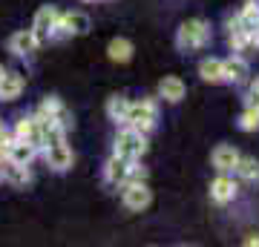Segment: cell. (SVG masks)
<instances>
[{
	"label": "cell",
	"instance_id": "1",
	"mask_svg": "<svg viewBox=\"0 0 259 247\" xmlns=\"http://www.w3.org/2000/svg\"><path fill=\"white\" fill-rule=\"evenodd\" d=\"M124 127H133L147 135L150 129L156 127V98H141V101H130L127 115L121 121Z\"/></svg>",
	"mask_w": 259,
	"mask_h": 247
},
{
	"label": "cell",
	"instance_id": "2",
	"mask_svg": "<svg viewBox=\"0 0 259 247\" xmlns=\"http://www.w3.org/2000/svg\"><path fill=\"white\" fill-rule=\"evenodd\" d=\"M207 37H210V26H207V20L193 18V20H185V23L179 26L176 46L182 49V52H193V49H202V46L207 43Z\"/></svg>",
	"mask_w": 259,
	"mask_h": 247
},
{
	"label": "cell",
	"instance_id": "3",
	"mask_svg": "<svg viewBox=\"0 0 259 247\" xmlns=\"http://www.w3.org/2000/svg\"><path fill=\"white\" fill-rule=\"evenodd\" d=\"M147 153V135L139 132L133 127H124L115 138V156L121 158H130V161H139L141 156Z\"/></svg>",
	"mask_w": 259,
	"mask_h": 247
},
{
	"label": "cell",
	"instance_id": "4",
	"mask_svg": "<svg viewBox=\"0 0 259 247\" xmlns=\"http://www.w3.org/2000/svg\"><path fill=\"white\" fill-rule=\"evenodd\" d=\"M121 199H124V207L133 213H141L153 202V192L144 181H124L121 184Z\"/></svg>",
	"mask_w": 259,
	"mask_h": 247
},
{
	"label": "cell",
	"instance_id": "5",
	"mask_svg": "<svg viewBox=\"0 0 259 247\" xmlns=\"http://www.w3.org/2000/svg\"><path fill=\"white\" fill-rule=\"evenodd\" d=\"M40 43H44V40H40L32 29H20V32H15V35L9 37V52L18 55V58H29L40 49Z\"/></svg>",
	"mask_w": 259,
	"mask_h": 247
},
{
	"label": "cell",
	"instance_id": "6",
	"mask_svg": "<svg viewBox=\"0 0 259 247\" xmlns=\"http://www.w3.org/2000/svg\"><path fill=\"white\" fill-rule=\"evenodd\" d=\"M12 138L29 141V144H35L37 150H44V135H40V124H37L35 115H23V118H18V124H15V129H12Z\"/></svg>",
	"mask_w": 259,
	"mask_h": 247
},
{
	"label": "cell",
	"instance_id": "7",
	"mask_svg": "<svg viewBox=\"0 0 259 247\" xmlns=\"http://www.w3.org/2000/svg\"><path fill=\"white\" fill-rule=\"evenodd\" d=\"M40 153H44L47 164L52 167L55 173H66V170L72 167V150H69L66 141H61V144H49V146H44Z\"/></svg>",
	"mask_w": 259,
	"mask_h": 247
},
{
	"label": "cell",
	"instance_id": "8",
	"mask_svg": "<svg viewBox=\"0 0 259 247\" xmlns=\"http://www.w3.org/2000/svg\"><path fill=\"white\" fill-rule=\"evenodd\" d=\"M58 18H61V12H58L55 6H40V9L35 12V20H32V32H35L40 40H49L52 29L58 26Z\"/></svg>",
	"mask_w": 259,
	"mask_h": 247
},
{
	"label": "cell",
	"instance_id": "9",
	"mask_svg": "<svg viewBox=\"0 0 259 247\" xmlns=\"http://www.w3.org/2000/svg\"><path fill=\"white\" fill-rule=\"evenodd\" d=\"M37 115H47V118H52L55 124H61V127L69 132V129L75 127V121H72V112L66 110L64 104L58 101V98H47V101L37 107Z\"/></svg>",
	"mask_w": 259,
	"mask_h": 247
},
{
	"label": "cell",
	"instance_id": "10",
	"mask_svg": "<svg viewBox=\"0 0 259 247\" xmlns=\"http://www.w3.org/2000/svg\"><path fill=\"white\" fill-rule=\"evenodd\" d=\"M248 58L245 55H231L228 61H222V81L228 83H245L248 81Z\"/></svg>",
	"mask_w": 259,
	"mask_h": 247
},
{
	"label": "cell",
	"instance_id": "11",
	"mask_svg": "<svg viewBox=\"0 0 259 247\" xmlns=\"http://www.w3.org/2000/svg\"><path fill=\"white\" fill-rule=\"evenodd\" d=\"M236 181H233L228 173H219L216 178H213V184H210V199L216 204H228V202H233L236 199Z\"/></svg>",
	"mask_w": 259,
	"mask_h": 247
},
{
	"label": "cell",
	"instance_id": "12",
	"mask_svg": "<svg viewBox=\"0 0 259 247\" xmlns=\"http://www.w3.org/2000/svg\"><path fill=\"white\" fill-rule=\"evenodd\" d=\"M130 167H133V161H130V158H121V156H115V153H112V158L107 161V167H104V178H107V184L121 187V184L127 181Z\"/></svg>",
	"mask_w": 259,
	"mask_h": 247
},
{
	"label": "cell",
	"instance_id": "13",
	"mask_svg": "<svg viewBox=\"0 0 259 247\" xmlns=\"http://www.w3.org/2000/svg\"><path fill=\"white\" fill-rule=\"evenodd\" d=\"M23 86H26L23 75L15 72V69H6L3 72V81H0V101H15V98H20Z\"/></svg>",
	"mask_w": 259,
	"mask_h": 247
},
{
	"label": "cell",
	"instance_id": "14",
	"mask_svg": "<svg viewBox=\"0 0 259 247\" xmlns=\"http://www.w3.org/2000/svg\"><path fill=\"white\" fill-rule=\"evenodd\" d=\"M185 92H187L185 81L176 78V75H167V78L158 81V98H164V101H170V104H179L185 98Z\"/></svg>",
	"mask_w": 259,
	"mask_h": 247
},
{
	"label": "cell",
	"instance_id": "15",
	"mask_svg": "<svg viewBox=\"0 0 259 247\" xmlns=\"http://www.w3.org/2000/svg\"><path fill=\"white\" fill-rule=\"evenodd\" d=\"M239 161V150L233 144H219L213 150V167L219 170V173H231L233 167Z\"/></svg>",
	"mask_w": 259,
	"mask_h": 247
},
{
	"label": "cell",
	"instance_id": "16",
	"mask_svg": "<svg viewBox=\"0 0 259 247\" xmlns=\"http://www.w3.org/2000/svg\"><path fill=\"white\" fill-rule=\"evenodd\" d=\"M37 153H40V150H37L35 144H29V141H18V138H15L9 144V161H15V164L29 167L37 158Z\"/></svg>",
	"mask_w": 259,
	"mask_h": 247
},
{
	"label": "cell",
	"instance_id": "17",
	"mask_svg": "<svg viewBox=\"0 0 259 247\" xmlns=\"http://www.w3.org/2000/svg\"><path fill=\"white\" fill-rule=\"evenodd\" d=\"M3 181H12L15 187H26V184H32V170L6 158L3 161Z\"/></svg>",
	"mask_w": 259,
	"mask_h": 247
},
{
	"label": "cell",
	"instance_id": "18",
	"mask_svg": "<svg viewBox=\"0 0 259 247\" xmlns=\"http://www.w3.org/2000/svg\"><path fill=\"white\" fill-rule=\"evenodd\" d=\"M107 58L115 61V64H127L130 58H133V43H130L127 37H112L110 43H107Z\"/></svg>",
	"mask_w": 259,
	"mask_h": 247
},
{
	"label": "cell",
	"instance_id": "19",
	"mask_svg": "<svg viewBox=\"0 0 259 247\" xmlns=\"http://www.w3.org/2000/svg\"><path fill=\"white\" fill-rule=\"evenodd\" d=\"M233 173L239 175L242 181H256L259 178V161L250 156H239V161H236V167H233Z\"/></svg>",
	"mask_w": 259,
	"mask_h": 247
},
{
	"label": "cell",
	"instance_id": "20",
	"mask_svg": "<svg viewBox=\"0 0 259 247\" xmlns=\"http://www.w3.org/2000/svg\"><path fill=\"white\" fill-rule=\"evenodd\" d=\"M199 75L207 83H222V61L219 58H204L199 64Z\"/></svg>",
	"mask_w": 259,
	"mask_h": 247
},
{
	"label": "cell",
	"instance_id": "21",
	"mask_svg": "<svg viewBox=\"0 0 259 247\" xmlns=\"http://www.w3.org/2000/svg\"><path fill=\"white\" fill-rule=\"evenodd\" d=\"M127 107H130V101L124 98V95H112L110 101H107V118L115 121V124H121L124 115H127Z\"/></svg>",
	"mask_w": 259,
	"mask_h": 247
},
{
	"label": "cell",
	"instance_id": "22",
	"mask_svg": "<svg viewBox=\"0 0 259 247\" xmlns=\"http://www.w3.org/2000/svg\"><path fill=\"white\" fill-rule=\"evenodd\" d=\"M236 18L245 23V29H250V32H253V29L259 26V0H248V3L242 6V12L236 15Z\"/></svg>",
	"mask_w": 259,
	"mask_h": 247
},
{
	"label": "cell",
	"instance_id": "23",
	"mask_svg": "<svg viewBox=\"0 0 259 247\" xmlns=\"http://www.w3.org/2000/svg\"><path fill=\"white\" fill-rule=\"evenodd\" d=\"M239 127L245 129V132H253V129H259V110H253V107H245V112H242V118H239Z\"/></svg>",
	"mask_w": 259,
	"mask_h": 247
},
{
	"label": "cell",
	"instance_id": "24",
	"mask_svg": "<svg viewBox=\"0 0 259 247\" xmlns=\"http://www.w3.org/2000/svg\"><path fill=\"white\" fill-rule=\"evenodd\" d=\"M147 178V170L144 167H139L136 161H133V167H130V175H127V181H144Z\"/></svg>",
	"mask_w": 259,
	"mask_h": 247
},
{
	"label": "cell",
	"instance_id": "25",
	"mask_svg": "<svg viewBox=\"0 0 259 247\" xmlns=\"http://www.w3.org/2000/svg\"><path fill=\"white\" fill-rule=\"evenodd\" d=\"M12 141V129L3 124V118H0V144H9Z\"/></svg>",
	"mask_w": 259,
	"mask_h": 247
},
{
	"label": "cell",
	"instance_id": "26",
	"mask_svg": "<svg viewBox=\"0 0 259 247\" xmlns=\"http://www.w3.org/2000/svg\"><path fill=\"white\" fill-rule=\"evenodd\" d=\"M248 107H253V110H259V92H253V89L248 92Z\"/></svg>",
	"mask_w": 259,
	"mask_h": 247
},
{
	"label": "cell",
	"instance_id": "27",
	"mask_svg": "<svg viewBox=\"0 0 259 247\" xmlns=\"http://www.w3.org/2000/svg\"><path fill=\"white\" fill-rule=\"evenodd\" d=\"M245 244H248V247L256 244V247H259V236H248V238H245Z\"/></svg>",
	"mask_w": 259,
	"mask_h": 247
},
{
	"label": "cell",
	"instance_id": "28",
	"mask_svg": "<svg viewBox=\"0 0 259 247\" xmlns=\"http://www.w3.org/2000/svg\"><path fill=\"white\" fill-rule=\"evenodd\" d=\"M250 89H253V92H259V75H256V81L250 83Z\"/></svg>",
	"mask_w": 259,
	"mask_h": 247
},
{
	"label": "cell",
	"instance_id": "29",
	"mask_svg": "<svg viewBox=\"0 0 259 247\" xmlns=\"http://www.w3.org/2000/svg\"><path fill=\"white\" fill-rule=\"evenodd\" d=\"M0 184H3V161H0Z\"/></svg>",
	"mask_w": 259,
	"mask_h": 247
},
{
	"label": "cell",
	"instance_id": "30",
	"mask_svg": "<svg viewBox=\"0 0 259 247\" xmlns=\"http://www.w3.org/2000/svg\"><path fill=\"white\" fill-rule=\"evenodd\" d=\"M3 72H6V69H3V64H0V81H3Z\"/></svg>",
	"mask_w": 259,
	"mask_h": 247
}]
</instances>
